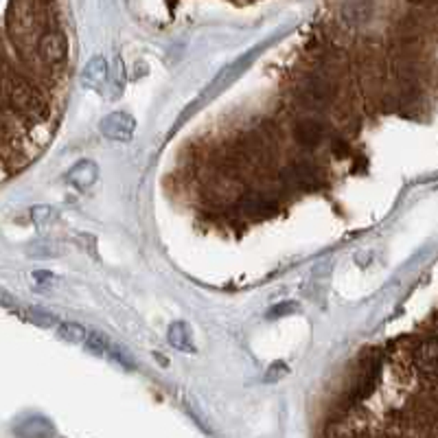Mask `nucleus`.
<instances>
[{
    "label": "nucleus",
    "mask_w": 438,
    "mask_h": 438,
    "mask_svg": "<svg viewBox=\"0 0 438 438\" xmlns=\"http://www.w3.org/2000/svg\"><path fill=\"white\" fill-rule=\"evenodd\" d=\"M239 209L252 217H267L278 211V200L265 191H248L241 196Z\"/></svg>",
    "instance_id": "423d86ee"
},
{
    "label": "nucleus",
    "mask_w": 438,
    "mask_h": 438,
    "mask_svg": "<svg viewBox=\"0 0 438 438\" xmlns=\"http://www.w3.org/2000/svg\"><path fill=\"white\" fill-rule=\"evenodd\" d=\"M285 375H287V364L276 362V364H272V368H267L265 381H278L280 377H285Z\"/></svg>",
    "instance_id": "aec40b11"
},
{
    "label": "nucleus",
    "mask_w": 438,
    "mask_h": 438,
    "mask_svg": "<svg viewBox=\"0 0 438 438\" xmlns=\"http://www.w3.org/2000/svg\"><path fill=\"white\" fill-rule=\"evenodd\" d=\"M31 217L37 226H46L48 219L53 217V211H50L48 206H35V209L31 211Z\"/></svg>",
    "instance_id": "a211bd4d"
},
{
    "label": "nucleus",
    "mask_w": 438,
    "mask_h": 438,
    "mask_svg": "<svg viewBox=\"0 0 438 438\" xmlns=\"http://www.w3.org/2000/svg\"><path fill=\"white\" fill-rule=\"evenodd\" d=\"M106 79H108V61L101 55H97L86 64V68L82 73V84L86 88H99Z\"/></svg>",
    "instance_id": "0eeeda50"
},
{
    "label": "nucleus",
    "mask_w": 438,
    "mask_h": 438,
    "mask_svg": "<svg viewBox=\"0 0 438 438\" xmlns=\"http://www.w3.org/2000/svg\"><path fill=\"white\" fill-rule=\"evenodd\" d=\"M86 349L95 357H106L112 351V342L103 336L101 331H93V333H88V338H86Z\"/></svg>",
    "instance_id": "ddd939ff"
},
{
    "label": "nucleus",
    "mask_w": 438,
    "mask_h": 438,
    "mask_svg": "<svg viewBox=\"0 0 438 438\" xmlns=\"http://www.w3.org/2000/svg\"><path fill=\"white\" fill-rule=\"evenodd\" d=\"M136 130V121L132 114L127 112H112L101 121V134L110 140H119V143H127Z\"/></svg>",
    "instance_id": "39448f33"
},
{
    "label": "nucleus",
    "mask_w": 438,
    "mask_h": 438,
    "mask_svg": "<svg viewBox=\"0 0 438 438\" xmlns=\"http://www.w3.org/2000/svg\"><path fill=\"white\" fill-rule=\"evenodd\" d=\"M57 338L68 344H82L86 342L88 333L82 325H77V322H61V325H57Z\"/></svg>",
    "instance_id": "f8f14e48"
},
{
    "label": "nucleus",
    "mask_w": 438,
    "mask_h": 438,
    "mask_svg": "<svg viewBox=\"0 0 438 438\" xmlns=\"http://www.w3.org/2000/svg\"><path fill=\"white\" fill-rule=\"evenodd\" d=\"M37 57L42 59L44 66L55 68L61 66L68 57V40L61 31H46L37 40Z\"/></svg>",
    "instance_id": "f03ea898"
},
{
    "label": "nucleus",
    "mask_w": 438,
    "mask_h": 438,
    "mask_svg": "<svg viewBox=\"0 0 438 438\" xmlns=\"http://www.w3.org/2000/svg\"><path fill=\"white\" fill-rule=\"evenodd\" d=\"M296 312H298V303H292V301H287V303H278V305H274L272 309H269V318L292 316V314H296Z\"/></svg>",
    "instance_id": "2eb2a0df"
},
{
    "label": "nucleus",
    "mask_w": 438,
    "mask_h": 438,
    "mask_svg": "<svg viewBox=\"0 0 438 438\" xmlns=\"http://www.w3.org/2000/svg\"><path fill=\"white\" fill-rule=\"evenodd\" d=\"M110 357H112V359H117V362H119L121 366H125V368H130V370L134 368V359L130 357V353L123 351L121 346H112Z\"/></svg>",
    "instance_id": "f3484780"
},
{
    "label": "nucleus",
    "mask_w": 438,
    "mask_h": 438,
    "mask_svg": "<svg viewBox=\"0 0 438 438\" xmlns=\"http://www.w3.org/2000/svg\"><path fill=\"white\" fill-rule=\"evenodd\" d=\"M33 278L37 280V285H53L55 283V274L46 272V269H37V272H33Z\"/></svg>",
    "instance_id": "412c9836"
},
{
    "label": "nucleus",
    "mask_w": 438,
    "mask_h": 438,
    "mask_svg": "<svg viewBox=\"0 0 438 438\" xmlns=\"http://www.w3.org/2000/svg\"><path fill=\"white\" fill-rule=\"evenodd\" d=\"M99 175V169H97V164L93 160H82V162H77L73 169L68 171V180L75 184V187H79V189H88V187H93L95 184V180Z\"/></svg>",
    "instance_id": "1a4fd4ad"
},
{
    "label": "nucleus",
    "mask_w": 438,
    "mask_h": 438,
    "mask_svg": "<svg viewBox=\"0 0 438 438\" xmlns=\"http://www.w3.org/2000/svg\"><path fill=\"white\" fill-rule=\"evenodd\" d=\"M20 438H53V428L44 419H29L18 428Z\"/></svg>",
    "instance_id": "9b49d317"
},
{
    "label": "nucleus",
    "mask_w": 438,
    "mask_h": 438,
    "mask_svg": "<svg viewBox=\"0 0 438 438\" xmlns=\"http://www.w3.org/2000/svg\"><path fill=\"white\" fill-rule=\"evenodd\" d=\"M0 305L7 307V309H18V305H16V301H14V296L7 294V292H3V289H0Z\"/></svg>",
    "instance_id": "4be33fe9"
},
{
    "label": "nucleus",
    "mask_w": 438,
    "mask_h": 438,
    "mask_svg": "<svg viewBox=\"0 0 438 438\" xmlns=\"http://www.w3.org/2000/svg\"><path fill=\"white\" fill-rule=\"evenodd\" d=\"M166 338H169L171 346H175V349H180V351H187V353L196 351L191 329L184 325V322H173V325L169 327V333H166Z\"/></svg>",
    "instance_id": "9d476101"
},
{
    "label": "nucleus",
    "mask_w": 438,
    "mask_h": 438,
    "mask_svg": "<svg viewBox=\"0 0 438 438\" xmlns=\"http://www.w3.org/2000/svg\"><path fill=\"white\" fill-rule=\"evenodd\" d=\"M24 318L29 322H33L35 327H42V329H53L57 325V318L53 314L44 312V309H37V307H27L24 309Z\"/></svg>",
    "instance_id": "4468645a"
},
{
    "label": "nucleus",
    "mask_w": 438,
    "mask_h": 438,
    "mask_svg": "<svg viewBox=\"0 0 438 438\" xmlns=\"http://www.w3.org/2000/svg\"><path fill=\"white\" fill-rule=\"evenodd\" d=\"M280 182L292 191H314L322 182V173L314 162L294 160L280 171Z\"/></svg>",
    "instance_id": "f257e3e1"
},
{
    "label": "nucleus",
    "mask_w": 438,
    "mask_h": 438,
    "mask_svg": "<svg viewBox=\"0 0 438 438\" xmlns=\"http://www.w3.org/2000/svg\"><path fill=\"white\" fill-rule=\"evenodd\" d=\"M338 11H340V16L346 24L357 27V24H364L372 18L375 7L368 5V3H349V5H340Z\"/></svg>",
    "instance_id": "6e6552de"
},
{
    "label": "nucleus",
    "mask_w": 438,
    "mask_h": 438,
    "mask_svg": "<svg viewBox=\"0 0 438 438\" xmlns=\"http://www.w3.org/2000/svg\"><path fill=\"white\" fill-rule=\"evenodd\" d=\"M412 364L425 377H438V336L425 338L412 351Z\"/></svg>",
    "instance_id": "20e7f679"
},
{
    "label": "nucleus",
    "mask_w": 438,
    "mask_h": 438,
    "mask_svg": "<svg viewBox=\"0 0 438 438\" xmlns=\"http://www.w3.org/2000/svg\"><path fill=\"white\" fill-rule=\"evenodd\" d=\"M329 138V125L322 119H301L294 125V140L305 149H316L320 147L322 140Z\"/></svg>",
    "instance_id": "7ed1b4c3"
},
{
    "label": "nucleus",
    "mask_w": 438,
    "mask_h": 438,
    "mask_svg": "<svg viewBox=\"0 0 438 438\" xmlns=\"http://www.w3.org/2000/svg\"><path fill=\"white\" fill-rule=\"evenodd\" d=\"M27 252L31 256H53V254H57V250L50 246V243H31Z\"/></svg>",
    "instance_id": "6ab92c4d"
},
{
    "label": "nucleus",
    "mask_w": 438,
    "mask_h": 438,
    "mask_svg": "<svg viewBox=\"0 0 438 438\" xmlns=\"http://www.w3.org/2000/svg\"><path fill=\"white\" fill-rule=\"evenodd\" d=\"M331 151L336 153L338 158H346V156L351 153L349 140H344L342 136H333V138H331Z\"/></svg>",
    "instance_id": "dca6fc26"
}]
</instances>
